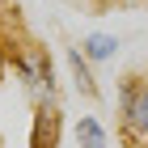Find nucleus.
<instances>
[{
    "instance_id": "423d86ee",
    "label": "nucleus",
    "mask_w": 148,
    "mask_h": 148,
    "mask_svg": "<svg viewBox=\"0 0 148 148\" xmlns=\"http://www.w3.org/2000/svg\"><path fill=\"white\" fill-rule=\"evenodd\" d=\"M136 148H148V144H136Z\"/></svg>"
},
{
    "instance_id": "7ed1b4c3",
    "label": "nucleus",
    "mask_w": 148,
    "mask_h": 148,
    "mask_svg": "<svg viewBox=\"0 0 148 148\" xmlns=\"http://www.w3.org/2000/svg\"><path fill=\"white\" fill-rule=\"evenodd\" d=\"M68 68H72V80L85 97H97V80H93V64L80 55V47H68Z\"/></svg>"
},
{
    "instance_id": "f257e3e1",
    "label": "nucleus",
    "mask_w": 148,
    "mask_h": 148,
    "mask_svg": "<svg viewBox=\"0 0 148 148\" xmlns=\"http://www.w3.org/2000/svg\"><path fill=\"white\" fill-rule=\"evenodd\" d=\"M119 119L136 144H148V80L127 76L119 85Z\"/></svg>"
},
{
    "instance_id": "39448f33",
    "label": "nucleus",
    "mask_w": 148,
    "mask_h": 148,
    "mask_svg": "<svg viewBox=\"0 0 148 148\" xmlns=\"http://www.w3.org/2000/svg\"><path fill=\"white\" fill-rule=\"evenodd\" d=\"M76 144H80V148H110L102 119H93V114H80V119H76Z\"/></svg>"
},
{
    "instance_id": "f03ea898",
    "label": "nucleus",
    "mask_w": 148,
    "mask_h": 148,
    "mask_svg": "<svg viewBox=\"0 0 148 148\" xmlns=\"http://www.w3.org/2000/svg\"><path fill=\"white\" fill-rule=\"evenodd\" d=\"M17 76H21L25 93L38 102V110L55 106V68H51L47 55H21L17 59Z\"/></svg>"
},
{
    "instance_id": "20e7f679",
    "label": "nucleus",
    "mask_w": 148,
    "mask_h": 148,
    "mask_svg": "<svg viewBox=\"0 0 148 148\" xmlns=\"http://www.w3.org/2000/svg\"><path fill=\"white\" fill-rule=\"evenodd\" d=\"M80 55L89 59V64H110V59L119 55V38L114 34H89L80 42Z\"/></svg>"
}]
</instances>
